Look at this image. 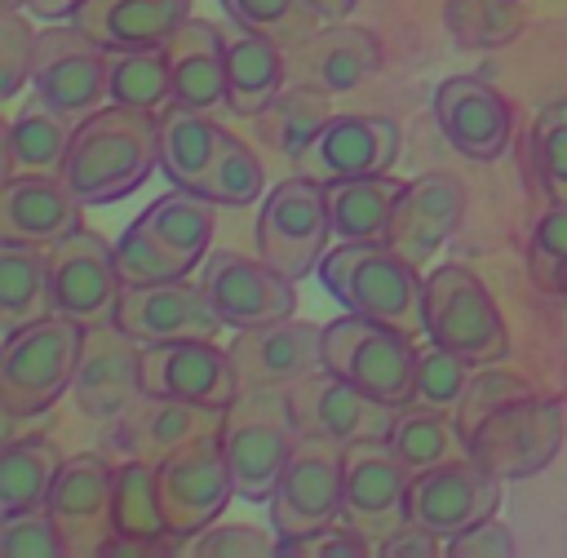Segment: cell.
I'll return each mask as SVG.
<instances>
[{
  "label": "cell",
  "instance_id": "cell-58",
  "mask_svg": "<svg viewBox=\"0 0 567 558\" xmlns=\"http://www.w3.org/2000/svg\"><path fill=\"white\" fill-rule=\"evenodd\" d=\"M27 0H0V13H18Z\"/></svg>",
  "mask_w": 567,
  "mask_h": 558
},
{
  "label": "cell",
  "instance_id": "cell-37",
  "mask_svg": "<svg viewBox=\"0 0 567 558\" xmlns=\"http://www.w3.org/2000/svg\"><path fill=\"white\" fill-rule=\"evenodd\" d=\"M62 461L66 456L44 434L4 443V452H0V514H18V509L44 505L53 483H58Z\"/></svg>",
  "mask_w": 567,
  "mask_h": 558
},
{
  "label": "cell",
  "instance_id": "cell-35",
  "mask_svg": "<svg viewBox=\"0 0 567 558\" xmlns=\"http://www.w3.org/2000/svg\"><path fill=\"white\" fill-rule=\"evenodd\" d=\"M186 270H195L208 257L213 244V226H217V204L199 190H182L173 186L168 195H159L142 217H137Z\"/></svg>",
  "mask_w": 567,
  "mask_h": 558
},
{
  "label": "cell",
  "instance_id": "cell-46",
  "mask_svg": "<svg viewBox=\"0 0 567 558\" xmlns=\"http://www.w3.org/2000/svg\"><path fill=\"white\" fill-rule=\"evenodd\" d=\"M527 275L545 292H567V204L540 213L527 239Z\"/></svg>",
  "mask_w": 567,
  "mask_h": 558
},
{
  "label": "cell",
  "instance_id": "cell-41",
  "mask_svg": "<svg viewBox=\"0 0 567 558\" xmlns=\"http://www.w3.org/2000/svg\"><path fill=\"white\" fill-rule=\"evenodd\" d=\"M443 27L461 49H501L523 31L514 0H443Z\"/></svg>",
  "mask_w": 567,
  "mask_h": 558
},
{
  "label": "cell",
  "instance_id": "cell-38",
  "mask_svg": "<svg viewBox=\"0 0 567 558\" xmlns=\"http://www.w3.org/2000/svg\"><path fill=\"white\" fill-rule=\"evenodd\" d=\"M390 447L416 474L434 469V465H447V461H461V456H474L470 434L461 430L456 412H434V407H399L394 430H390Z\"/></svg>",
  "mask_w": 567,
  "mask_h": 558
},
{
  "label": "cell",
  "instance_id": "cell-36",
  "mask_svg": "<svg viewBox=\"0 0 567 558\" xmlns=\"http://www.w3.org/2000/svg\"><path fill=\"white\" fill-rule=\"evenodd\" d=\"M328 97H332V93L310 89V84H284V89H279V97H275L266 111H257V115H252V120H257L261 142H266L275 155L297 159V155H301L319 133H323V124L332 120Z\"/></svg>",
  "mask_w": 567,
  "mask_h": 558
},
{
  "label": "cell",
  "instance_id": "cell-56",
  "mask_svg": "<svg viewBox=\"0 0 567 558\" xmlns=\"http://www.w3.org/2000/svg\"><path fill=\"white\" fill-rule=\"evenodd\" d=\"M80 4H84V0H27V9H31L35 18H44V22H62V18H71Z\"/></svg>",
  "mask_w": 567,
  "mask_h": 558
},
{
  "label": "cell",
  "instance_id": "cell-40",
  "mask_svg": "<svg viewBox=\"0 0 567 558\" xmlns=\"http://www.w3.org/2000/svg\"><path fill=\"white\" fill-rule=\"evenodd\" d=\"M115 536H173L164 500H159V465L124 461L115 469V505H111Z\"/></svg>",
  "mask_w": 567,
  "mask_h": 558
},
{
  "label": "cell",
  "instance_id": "cell-42",
  "mask_svg": "<svg viewBox=\"0 0 567 558\" xmlns=\"http://www.w3.org/2000/svg\"><path fill=\"white\" fill-rule=\"evenodd\" d=\"M217 4H221V13L235 27L257 31V35H270L284 49L301 44L306 35H315L319 31V18H323L315 9V0H217Z\"/></svg>",
  "mask_w": 567,
  "mask_h": 558
},
{
  "label": "cell",
  "instance_id": "cell-33",
  "mask_svg": "<svg viewBox=\"0 0 567 558\" xmlns=\"http://www.w3.org/2000/svg\"><path fill=\"white\" fill-rule=\"evenodd\" d=\"M44 314H53L49 248L0 239V332L9 337Z\"/></svg>",
  "mask_w": 567,
  "mask_h": 558
},
{
  "label": "cell",
  "instance_id": "cell-30",
  "mask_svg": "<svg viewBox=\"0 0 567 558\" xmlns=\"http://www.w3.org/2000/svg\"><path fill=\"white\" fill-rule=\"evenodd\" d=\"M155 128H159V173L168 177V186L204 195L208 168H213L217 146H221V124H213L208 111L164 102L155 111Z\"/></svg>",
  "mask_w": 567,
  "mask_h": 558
},
{
  "label": "cell",
  "instance_id": "cell-52",
  "mask_svg": "<svg viewBox=\"0 0 567 558\" xmlns=\"http://www.w3.org/2000/svg\"><path fill=\"white\" fill-rule=\"evenodd\" d=\"M275 545L279 536L270 540L248 523H221V527L213 523L190 540V554L195 558H275Z\"/></svg>",
  "mask_w": 567,
  "mask_h": 558
},
{
  "label": "cell",
  "instance_id": "cell-2",
  "mask_svg": "<svg viewBox=\"0 0 567 558\" xmlns=\"http://www.w3.org/2000/svg\"><path fill=\"white\" fill-rule=\"evenodd\" d=\"M315 275L328 288V297L341 301V310L390 323L408 337L425 332V279L390 244L341 239V248L323 252Z\"/></svg>",
  "mask_w": 567,
  "mask_h": 558
},
{
  "label": "cell",
  "instance_id": "cell-24",
  "mask_svg": "<svg viewBox=\"0 0 567 558\" xmlns=\"http://www.w3.org/2000/svg\"><path fill=\"white\" fill-rule=\"evenodd\" d=\"M430 111H434V124L443 128L447 146L478 164L505 155V146L514 137L509 102L478 75H447L434 89Z\"/></svg>",
  "mask_w": 567,
  "mask_h": 558
},
{
  "label": "cell",
  "instance_id": "cell-45",
  "mask_svg": "<svg viewBox=\"0 0 567 558\" xmlns=\"http://www.w3.org/2000/svg\"><path fill=\"white\" fill-rule=\"evenodd\" d=\"M527 155H532L536 177L549 190V199L567 204V102L540 106V115L527 133Z\"/></svg>",
  "mask_w": 567,
  "mask_h": 558
},
{
  "label": "cell",
  "instance_id": "cell-44",
  "mask_svg": "<svg viewBox=\"0 0 567 558\" xmlns=\"http://www.w3.org/2000/svg\"><path fill=\"white\" fill-rule=\"evenodd\" d=\"M204 195L213 204H221V208H244V204H252V199L266 195V168L248 151L244 137H235V133L221 128V146H217V159L208 168Z\"/></svg>",
  "mask_w": 567,
  "mask_h": 558
},
{
  "label": "cell",
  "instance_id": "cell-19",
  "mask_svg": "<svg viewBox=\"0 0 567 558\" xmlns=\"http://www.w3.org/2000/svg\"><path fill=\"white\" fill-rule=\"evenodd\" d=\"M142 394L226 407L239 394V372L230 363V350L217 345V337L142 345Z\"/></svg>",
  "mask_w": 567,
  "mask_h": 558
},
{
  "label": "cell",
  "instance_id": "cell-8",
  "mask_svg": "<svg viewBox=\"0 0 567 558\" xmlns=\"http://www.w3.org/2000/svg\"><path fill=\"white\" fill-rule=\"evenodd\" d=\"M416 469L390 447V438L350 443L341 456V523L363 531L372 545L390 540L408 518Z\"/></svg>",
  "mask_w": 567,
  "mask_h": 558
},
{
  "label": "cell",
  "instance_id": "cell-32",
  "mask_svg": "<svg viewBox=\"0 0 567 558\" xmlns=\"http://www.w3.org/2000/svg\"><path fill=\"white\" fill-rule=\"evenodd\" d=\"M403 186L408 182H399L390 173L328 182L323 195H328V213H332L337 239H350V244H385Z\"/></svg>",
  "mask_w": 567,
  "mask_h": 558
},
{
  "label": "cell",
  "instance_id": "cell-11",
  "mask_svg": "<svg viewBox=\"0 0 567 558\" xmlns=\"http://www.w3.org/2000/svg\"><path fill=\"white\" fill-rule=\"evenodd\" d=\"M563 447V407L554 399L527 394L496 407L474 434L470 452L501 478H532L540 474Z\"/></svg>",
  "mask_w": 567,
  "mask_h": 558
},
{
  "label": "cell",
  "instance_id": "cell-27",
  "mask_svg": "<svg viewBox=\"0 0 567 558\" xmlns=\"http://www.w3.org/2000/svg\"><path fill=\"white\" fill-rule=\"evenodd\" d=\"M381 66V40L368 27L328 22L288 49V84H310L323 93H350Z\"/></svg>",
  "mask_w": 567,
  "mask_h": 558
},
{
  "label": "cell",
  "instance_id": "cell-50",
  "mask_svg": "<svg viewBox=\"0 0 567 558\" xmlns=\"http://www.w3.org/2000/svg\"><path fill=\"white\" fill-rule=\"evenodd\" d=\"M35 31L22 13L0 18V97L13 102L22 84H31V62H35Z\"/></svg>",
  "mask_w": 567,
  "mask_h": 558
},
{
  "label": "cell",
  "instance_id": "cell-4",
  "mask_svg": "<svg viewBox=\"0 0 567 558\" xmlns=\"http://www.w3.org/2000/svg\"><path fill=\"white\" fill-rule=\"evenodd\" d=\"M301 430L288 390H239L221 416V452L235 478V496L266 505Z\"/></svg>",
  "mask_w": 567,
  "mask_h": 558
},
{
  "label": "cell",
  "instance_id": "cell-16",
  "mask_svg": "<svg viewBox=\"0 0 567 558\" xmlns=\"http://www.w3.org/2000/svg\"><path fill=\"white\" fill-rule=\"evenodd\" d=\"M71 399L84 416L111 425L142 403V345L111 319L84 328Z\"/></svg>",
  "mask_w": 567,
  "mask_h": 558
},
{
  "label": "cell",
  "instance_id": "cell-1",
  "mask_svg": "<svg viewBox=\"0 0 567 558\" xmlns=\"http://www.w3.org/2000/svg\"><path fill=\"white\" fill-rule=\"evenodd\" d=\"M155 168H159L155 111L106 102L75 124L62 159V182L75 190L84 208H102L133 195Z\"/></svg>",
  "mask_w": 567,
  "mask_h": 558
},
{
  "label": "cell",
  "instance_id": "cell-29",
  "mask_svg": "<svg viewBox=\"0 0 567 558\" xmlns=\"http://www.w3.org/2000/svg\"><path fill=\"white\" fill-rule=\"evenodd\" d=\"M190 18V0H84L71 22L102 49H151L164 44Z\"/></svg>",
  "mask_w": 567,
  "mask_h": 558
},
{
  "label": "cell",
  "instance_id": "cell-51",
  "mask_svg": "<svg viewBox=\"0 0 567 558\" xmlns=\"http://www.w3.org/2000/svg\"><path fill=\"white\" fill-rule=\"evenodd\" d=\"M377 545L354 531L350 523H328V527H315L306 536H292V540H279L275 545V558H368Z\"/></svg>",
  "mask_w": 567,
  "mask_h": 558
},
{
  "label": "cell",
  "instance_id": "cell-47",
  "mask_svg": "<svg viewBox=\"0 0 567 558\" xmlns=\"http://www.w3.org/2000/svg\"><path fill=\"white\" fill-rule=\"evenodd\" d=\"M115 261H120L124 283H164V279H186L190 275L142 221L124 226V235L115 239Z\"/></svg>",
  "mask_w": 567,
  "mask_h": 558
},
{
  "label": "cell",
  "instance_id": "cell-9",
  "mask_svg": "<svg viewBox=\"0 0 567 558\" xmlns=\"http://www.w3.org/2000/svg\"><path fill=\"white\" fill-rule=\"evenodd\" d=\"M341 456L346 447L319 434H301L275 492H270V531L279 540L306 536L341 518Z\"/></svg>",
  "mask_w": 567,
  "mask_h": 558
},
{
  "label": "cell",
  "instance_id": "cell-23",
  "mask_svg": "<svg viewBox=\"0 0 567 558\" xmlns=\"http://www.w3.org/2000/svg\"><path fill=\"white\" fill-rule=\"evenodd\" d=\"M221 416L226 407H208V403H190V399H155V394H142V403L133 412H124L120 421L106 425V438L102 452H120L124 461H151L159 465L164 456H173L177 447L204 438V434H217L221 430Z\"/></svg>",
  "mask_w": 567,
  "mask_h": 558
},
{
  "label": "cell",
  "instance_id": "cell-57",
  "mask_svg": "<svg viewBox=\"0 0 567 558\" xmlns=\"http://www.w3.org/2000/svg\"><path fill=\"white\" fill-rule=\"evenodd\" d=\"M315 9H319L328 22H341L346 13H354V0H315Z\"/></svg>",
  "mask_w": 567,
  "mask_h": 558
},
{
  "label": "cell",
  "instance_id": "cell-49",
  "mask_svg": "<svg viewBox=\"0 0 567 558\" xmlns=\"http://www.w3.org/2000/svg\"><path fill=\"white\" fill-rule=\"evenodd\" d=\"M0 554L4 558H66V540L49 505L0 514Z\"/></svg>",
  "mask_w": 567,
  "mask_h": 558
},
{
  "label": "cell",
  "instance_id": "cell-20",
  "mask_svg": "<svg viewBox=\"0 0 567 558\" xmlns=\"http://www.w3.org/2000/svg\"><path fill=\"white\" fill-rule=\"evenodd\" d=\"M44 505H49V514L66 540V558H84V554L97 558L102 540L111 536V505H115L111 456L106 452L66 456Z\"/></svg>",
  "mask_w": 567,
  "mask_h": 558
},
{
  "label": "cell",
  "instance_id": "cell-7",
  "mask_svg": "<svg viewBox=\"0 0 567 558\" xmlns=\"http://www.w3.org/2000/svg\"><path fill=\"white\" fill-rule=\"evenodd\" d=\"M332 213H328V195L319 182L310 177H284L279 186H270L261 195V213H257V252L284 270L288 279H306L319 270L328 239H332Z\"/></svg>",
  "mask_w": 567,
  "mask_h": 558
},
{
  "label": "cell",
  "instance_id": "cell-54",
  "mask_svg": "<svg viewBox=\"0 0 567 558\" xmlns=\"http://www.w3.org/2000/svg\"><path fill=\"white\" fill-rule=\"evenodd\" d=\"M182 545H190V540H182V536H106L102 540V549H97V558H173V554H182Z\"/></svg>",
  "mask_w": 567,
  "mask_h": 558
},
{
  "label": "cell",
  "instance_id": "cell-25",
  "mask_svg": "<svg viewBox=\"0 0 567 558\" xmlns=\"http://www.w3.org/2000/svg\"><path fill=\"white\" fill-rule=\"evenodd\" d=\"M465 217V182L452 173H421L403 186L385 244L416 270L456 235Z\"/></svg>",
  "mask_w": 567,
  "mask_h": 558
},
{
  "label": "cell",
  "instance_id": "cell-28",
  "mask_svg": "<svg viewBox=\"0 0 567 558\" xmlns=\"http://www.w3.org/2000/svg\"><path fill=\"white\" fill-rule=\"evenodd\" d=\"M168 80H173V102L195 106V111H221L230 106L226 93V35L221 27L204 18H186L168 40Z\"/></svg>",
  "mask_w": 567,
  "mask_h": 558
},
{
  "label": "cell",
  "instance_id": "cell-13",
  "mask_svg": "<svg viewBox=\"0 0 567 558\" xmlns=\"http://www.w3.org/2000/svg\"><path fill=\"white\" fill-rule=\"evenodd\" d=\"M230 496H235V478H230V465L221 452V430L204 434L159 461V500H164L173 536L195 540L204 527H213L221 518Z\"/></svg>",
  "mask_w": 567,
  "mask_h": 558
},
{
  "label": "cell",
  "instance_id": "cell-39",
  "mask_svg": "<svg viewBox=\"0 0 567 558\" xmlns=\"http://www.w3.org/2000/svg\"><path fill=\"white\" fill-rule=\"evenodd\" d=\"M106 102L137 106V111H159L164 102H173V80H168L164 44H151V49H106Z\"/></svg>",
  "mask_w": 567,
  "mask_h": 558
},
{
  "label": "cell",
  "instance_id": "cell-55",
  "mask_svg": "<svg viewBox=\"0 0 567 558\" xmlns=\"http://www.w3.org/2000/svg\"><path fill=\"white\" fill-rule=\"evenodd\" d=\"M443 545H447V540H443L439 531H430V527H421V523L408 518L390 540L377 545V554H381V558H434V554H443Z\"/></svg>",
  "mask_w": 567,
  "mask_h": 558
},
{
  "label": "cell",
  "instance_id": "cell-6",
  "mask_svg": "<svg viewBox=\"0 0 567 558\" xmlns=\"http://www.w3.org/2000/svg\"><path fill=\"white\" fill-rule=\"evenodd\" d=\"M323 368H332L337 376L354 381L359 390H368L394 407H408L416 345L408 332L346 310L341 319L323 323Z\"/></svg>",
  "mask_w": 567,
  "mask_h": 558
},
{
  "label": "cell",
  "instance_id": "cell-17",
  "mask_svg": "<svg viewBox=\"0 0 567 558\" xmlns=\"http://www.w3.org/2000/svg\"><path fill=\"white\" fill-rule=\"evenodd\" d=\"M226 350L239 372V390H292L323 368V328L288 314L275 323L235 328Z\"/></svg>",
  "mask_w": 567,
  "mask_h": 558
},
{
  "label": "cell",
  "instance_id": "cell-18",
  "mask_svg": "<svg viewBox=\"0 0 567 558\" xmlns=\"http://www.w3.org/2000/svg\"><path fill=\"white\" fill-rule=\"evenodd\" d=\"M501 483L505 478L492 474L474 456L421 469L412 478V496H408L412 523H421L447 540V536H456V531H465V527H474L501 509Z\"/></svg>",
  "mask_w": 567,
  "mask_h": 558
},
{
  "label": "cell",
  "instance_id": "cell-21",
  "mask_svg": "<svg viewBox=\"0 0 567 558\" xmlns=\"http://www.w3.org/2000/svg\"><path fill=\"white\" fill-rule=\"evenodd\" d=\"M403 133L385 115H332L323 133L292 159V168L319 186L341 182V177H368V173H390L399 159Z\"/></svg>",
  "mask_w": 567,
  "mask_h": 558
},
{
  "label": "cell",
  "instance_id": "cell-26",
  "mask_svg": "<svg viewBox=\"0 0 567 558\" xmlns=\"http://www.w3.org/2000/svg\"><path fill=\"white\" fill-rule=\"evenodd\" d=\"M80 199L62 182V173H18L0 186V239L49 248L62 235L80 230Z\"/></svg>",
  "mask_w": 567,
  "mask_h": 558
},
{
  "label": "cell",
  "instance_id": "cell-34",
  "mask_svg": "<svg viewBox=\"0 0 567 558\" xmlns=\"http://www.w3.org/2000/svg\"><path fill=\"white\" fill-rule=\"evenodd\" d=\"M75 124L80 120H71V115H62V111H53V106L31 97L4 128V177L62 173V159H66Z\"/></svg>",
  "mask_w": 567,
  "mask_h": 558
},
{
  "label": "cell",
  "instance_id": "cell-10",
  "mask_svg": "<svg viewBox=\"0 0 567 558\" xmlns=\"http://www.w3.org/2000/svg\"><path fill=\"white\" fill-rule=\"evenodd\" d=\"M49 279H53V314H66L84 328L111 323L128 288L115 248H106V239L93 235L89 226L49 244Z\"/></svg>",
  "mask_w": 567,
  "mask_h": 558
},
{
  "label": "cell",
  "instance_id": "cell-15",
  "mask_svg": "<svg viewBox=\"0 0 567 558\" xmlns=\"http://www.w3.org/2000/svg\"><path fill=\"white\" fill-rule=\"evenodd\" d=\"M288 403H292L301 434H319V438H332L341 447L363 443V438H390L394 416H399L394 403L359 390L354 381L337 376L332 368H319L306 381H297L288 390Z\"/></svg>",
  "mask_w": 567,
  "mask_h": 558
},
{
  "label": "cell",
  "instance_id": "cell-22",
  "mask_svg": "<svg viewBox=\"0 0 567 558\" xmlns=\"http://www.w3.org/2000/svg\"><path fill=\"white\" fill-rule=\"evenodd\" d=\"M115 323L137 345H164V341H190V337H217L226 319L208 301L199 283L164 279V283H128L115 310Z\"/></svg>",
  "mask_w": 567,
  "mask_h": 558
},
{
  "label": "cell",
  "instance_id": "cell-14",
  "mask_svg": "<svg viewBox=\"0 0 567 558\" xmlns=\"http://www.w3.org/2000/svg\"><path fill=\"white\" fill-rule=\"evenodd\" d=\"M199 288L226 319V328H257L288 319L297 310V279L275 270L261 252L244 257L230 248H213L199 261Z\"/></svg>",
  "mask_w": 567,
  "mask_h": 558
},
{
  "label": "cell",
  "instance_id": "cell-31",
  "mask_svg": "<svg viewBox=\"0 0 567 558\" xmlns=\"http://www.w3.org/2000/svg\"><path fill=\"white\" fill-rule=\"evenodd\" d=\"M288 84V49L275 44L270 35H257V31H235L226 40V93H230V106L235 115H257L266 111L279 89Z\"/></svg>",
  "mask_w": 567,
  "mask_h": 558
},
{
  "label": "cell",
  "instance_id": "cell-43",
  "mask_svg": "<svg viewBox=\"0 0 567 558\" xmlns=\"http://www.w3.org/2000/svg\"><path fill=\"white\" fill-rule=\"evenodd\" d=\"M478 363H470L465 354L430 341L425 350H416V368H412V399L408 407H434V412H456L461 394L470 385Z\"/></svg>",
  "mask_w": 567,
  "mask_h": 558
},
{
  "label": "cell",
  "instance_id": "cell-5",
  "mask_svg": "<svg viewBox=\"0 0 567 558\" xmlns=\"http://www.w3.org/2000/svg\"><path fill=\"white\" fill-rule=\"evenodd\" d=\"M425 337L465 354L470 363H501L509 354L505 319L470 266L443 261L425 275Z\"/></svg>",
  "mask_w": 567,
  "mask_h": 558
},
{
  "label": "cell",
  "instance_id": "cell-12",
  "mask_svg": "<svg viewBox=\"0 0 567 558\" xmlns=\"http://www.w3.org/2000/svg\"><path fill=\"white\" fill-rule=\"evenodd\" d=\"M31 97L71 120H84L89 111L106 106V49L75 22L40 31L31 62Z\"/></svg>",
  "mask_w": 567,
  "mask_h": 558
},
{
  "label": "cell",
  "instance_id": "cell-3",
  "mask_svg": "<svg viewBox=\"0 0 567 558\" xmlns=\"http://www.w3.org/2000/svg\"><path fill=\"white\" fill-rule=\"evenodd\" d=\"M80 345H84V323L66 314H44L9 332L0 345V412L18 421L49 412L62 399V390H71L75 381Z\"/></svg>",
  "mask_w": 567,
  "mask_h": 558
},
{
  "label": "cell",
  "instance_id": "cell-53",
  "mask_svg": "<svg viewBox=\"0 0 567 558\" xmlns=\"http://www.w3.org/2000/svg\"><path fill=\"white\" fill-rule=\"evenodd\" d=\"M514 549H518L514 531L505 523H496V514L474 523V527H465V531H456V536H447V545H443L447 558H509Z\"/></svg>",
  "mask_w": 567,
  "mask_h": 558
},
{
  "label": "cell",
  "instance_id": "cell-48",
  "mask_svg": "<svg viewBox=\"0 0 567 558\" xmlns=\"http://www.w3.org/2000/svg\"><path fill=\"white\" fill-rule=\"evenodd\" d=\"M527 394H532V381H523L518 372L496 368V363H478L474 376H470V385H465V394H461L456 421H461L465 434H474L496 407H505L514 399H527Z\"/></svg>",
  "mask_w": 567,
  "mask_h": 558
}]
</instances>
